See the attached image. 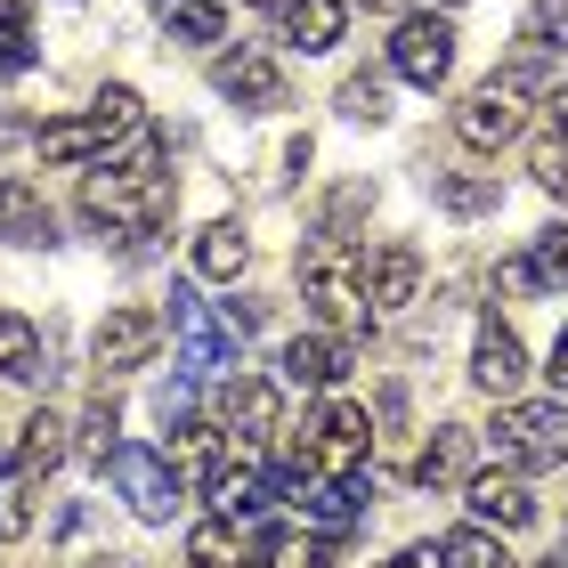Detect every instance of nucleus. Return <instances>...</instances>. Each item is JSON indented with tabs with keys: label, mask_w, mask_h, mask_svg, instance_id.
I'll list each match as a JSON object with an SVG mask.
<instances>
[{
	"label": "nucleus",
	"mask_w": 568,
	"mask_h": 568,
	"mask_svg": "<svg viewBox=\"0 0 568 568\" xmlns=\"http://www.w3.org/2000/svg\"><path fill=\"white\" fill-rule=\"evenodd\" d=\"M487 447H496L504 471H560L568 463V406L560 398H504Z\"/></svg>",
	"instance_id": "39448f33"
},
{
	"label": "nucleus",
	"mask_w": 568,
	"mask_h": 568,
	"mask_svg": "<svg viewBox=\"0 0 568 568\" xmlns=\"http://www.w3.org/2000/svg\"><path fill=\"white\" fill-rule=\"evenodd\" d=\"M114 430H122V423H114V406H106V398H98V406H90V415H82V463H90V471H106V455L122 447V438H114Z\"/></svg>",
	"instance_id": "72a5a7b5"
},
{
	"label": "nucleus",
	"mask_w": 568,
	"mask_h": 568,
	"mask_svg": "<svg viewBox=\"0 0 568 568\" xmlns=\"http://www.w3.org/2000/svg\"><path fill=\"white\" fill-rule=\"evenodd\" d=\"M342 114H349V122H382V114H390L382 73H349V82H342Z\"/></svg>",
	"instance_id": "473e14b6"
},
{
	"label": "nucleus",
	"mask_w": 568,
	"mask_h": 568,
	"mask_svg": "<svg viewBox=\"0 0 568 568\" xmlns=\"http://www.w3.org/2000/svg\"><path fill=\"white\" fill-rule=\"evenodd\" d=\"M24 139H33V131H24V122H17L9 106H0V154H9V146H24Z\"/></svg>",
	"instance_id": "58836bf2"
},
{
	"label": "nucleus",
	"mask_w": 568,
	"mask_h": 568,
	"mask_svg": "<svg viewBox=\"0 0 568 568\" xmlns=\"http://www.w3.org/2000/svg\"><path fill=\"white\" fill-rule=\"evenodd\" d=\"M244 261H252V236H244L236 220H212V227L195 236V276H212V284H236V276H244Z\"/></svg>",
	"instance_id": "412c9836"
},
{
	"label": "nucleus",
	"mask_w": 568,
	"mask_h": 568,
	"mask_svg": "<svg viewBox=\"0 0 568 568\" xmlns=\"http://www.w3.org/2000/svg\"><path fill=\"white\" fill-rule=\"evenodd\" d=\"M24 528H33V479L17 463H0V545H17Z\"/></svg>",
	"instance_id": "7c9ffc66"
},
{
	"label": "nucleus",
	"mask_w": 568,
	"mask_h": 568,
	"mask_svg": "<svg viewBox=\"0 0 568 568\" xmlns=\"http://www.w3.org/2000/svg\"><path fill=\"white\" fill-rule=\"evenodd\" d=\"M58 463H65V423H58V415H33V423H24V438H17V471H24V479H49Z\"/></svg>",
	"instance_id": "b1692460"
},
{
	"label": "nucleus",
	"mask_w": 568,
	"mask_h": 568,
	"mask_svg": "<svg viewBox=\"0 0 568 568\" xmlns=\"http://www.w3.org/2000/svg\"><path fill=\"white\" fill-rule=\"evenodd\" d=\"M528 171H536V187H545V195H560V203H568V139H536Z\"/></svg>",
	"instance_id": "c9c22d12"
},
{
	"label": "nucleus",
	"mask_w": 568,
	"mask_h": 568,
	"mask_svg": "<svg viewBox=\"0 0 568 568\" xmlns=\"http://www.w3.org/2000/svg\"><path fill=\"white\" fill-rule=\"evenodd\" d=\"M528 98H545V58H511L504 73H487V82L455 106V131H463V146H504L511 131L528 122Z\"/></svg>",
	"instance_id": "7ed1b4c3"
},
{
	"label": "nucleus",
	"mask_w": 568,
	"mask_h": 568,
	"mask_svg": "<svg viewBox=\"0 0 568 568\" xmlns=\"http://www.w3.org/2000/svg\"><path fill=\"white\" fill-rule=\"evenodd\" d=\"M390 73L415 82V90H438L455 73V24L447 17H406L390 33Z\"/></svg>",
	"instance_id": "1a4fd4ad"
},
{
	"label": "nucleus",
	"mask_w": 568,
	"mask_h": 568,
	"mask_svg": "<svg viewBox=\"0 0 568 568\" xmlns=\"http://www.w3.org/2000/svg\"><path fill=\"white\" fill-rule=\"evenodd\" d=\"M187 560H195V568H244V545H236V520H220V511H212V520H203V528L187 536Z\"/></svg>",
	"instance_id": "c756f323"
},
{
	"label": "nucleus",
	"mask_w": 568,
	"mask_h": 568,
	"mask_svg": "<svg viewBox=\"0 0 568 568\" xmlns=\"http://www.w3.org/2000/svg\"><path fill=\"white\" fill-rule=\"evenodd\" d=\"M545 374H552V390H568V325H560V342H552V366H545Z\"/></svg>",
	"instance_id": "4c0bfd02"
},
{
	"label": "nucleus",
	"mask_w": 568,
	"mask_h": 568,
	"mask_svg": "<svg viewBox=\"0 0 568 568\" xmlns=\"http://www.w3.org/2000/svg\"><path fill=\"white\" fill-rule=\"evenodd\" d=\"M268 9H284V0H268Z\"/></svg>",
	"instance_id": "79ce46f5"
},
{
	"label": "nucleus",
	"mask_w": 568,
	"mask_h": 568,
	"mask_svg": "<svg viewBox=\"0 0 568 568\" xmlns=\"http://www.w3.org/2000/svg\"><path fill=\"white\" fill-rule=\"evenodd\" d=\"M415 479H423V487H455V479H471V430H463V423H438V438L415 455Z\"/></svg>",
	"instance_id": "4be33fe9"
},
{
	"label": "nucleus",
	"mask_w": 568,
	"mask_h": 568,
	"mask_svg": "<svg viewBox=\"0 0 568 568\" xmlns=\"http://www.w3.org/2000/svg\"><path fill=\"white\" fill-rule=\"evenodd\" d=\"M438 203H447L455 220H479V212H496V179L487 171H447L438 179Z\"/></svg>",
	"instance_id": "c85d7f7f"
},
{
	"label": "nucleus",
	"mask_w": 568,
	"mask_h": 568,
	"mask_svg": "<svg viewBox=\"0 0 568 568\" xmlns=\"http://www.w3.org/2000/svg\"><path fill=\"white\" fill-rule=\"evenodd\" d=\"M212 90L227 98V106H244V114H268V106H284V65L268 58V49H227V58L212 65Z\"/></svg>",
	"instance_id": "9d476101"
},
{
	"label": "nucleus",
	"mask_w": 568,
	"mask_h": 568,
	"mask_svg": "<svg viewBox=\"0 0 568 568\" xmlns=\"http://www.w3.org/2000/svg\"><path fill=\"white\" fill-rule=\"evenodd\" d=\"M171 471H179V487H212V479L227 471V430H212V423H179Z\"/></svg>",
	"instance_id": "6ab92c4d"
},
{
	"label": "nucleus",
	"mask_w": 568,
	"mask_h": 568,
	"mask_svg": "<svg viewBox=\"0 0 568 568\" xmlns=\"http://www.w3.org/2000/svg\"><path fill=\"white\" fill-rule=\"evenodd\" d=\"M139 90H98V106L90 114H65V122H41V131H33V146H41V163H106V154L122 146V139H131L139 131Z\"/></svg>",
	"instance_id": "20e7f679"
},
{
	"label": "nucleus",
	"mask_w": 568,
	"mask_h": 568,
	"mask_svg": "<svg viewBox=\"0 0 568 568\" xmlns=\"http://www.w3.org/2000/svg\"><path fill=\"white\" fill-rule=\"evenodd\" d=\"M220 423H227V438H244V447H268V438L284 430V390L261 382V374H236L220 390Z\"/></svg>",
	"instance_id": "f8f14e48"
},
{
	"label": "nucleus",
	"mask_w": 568,
	"mask_h": 568,
	"mask_svg": "<svg viewBox=\"0 0 568 568\" xmlns=\"http://www.w3.org/2000/svg\"><path fill=\"white\" fill-rule=\"evenodd\" d=\"M349 33V0H284V41H301L308 58H325Z\"/></svg>",
	"instance_id": "aec40b11"
},
{
	"label": "nucleus",
	"mask_w": 568,
	"mask_h": 568,
	"mask_svg": "<svg viewBox=\"0 0 568 568\" xmlns=\"http://www.w3.org/2000/svg\"><path fill=\"white\" fill-rule=\"evenodd\" d=\"M438 560H447V568H511V552H504V536L496 528H455L447 536V545H438Z\"/></svg>",
	"instance_id": "a878e982"
},
{
	"label": "nucleus",
	"mask_w": 568,
	"mask_h": 568,
	"mask_svg": "<svg viewBox=\"0 0 568 568\" xmlns=\"http://www.w3.org/2000/svg\"><path fill=\"white\" fill-rule=\"evenodd\" d=\"M0 374H41V342H33V325L9 317V308H0Z\"/></svg>",
	"instance_id": "2f4dec72"
},
{
	"label": "nucleus",
	"mask_w": 568,
	"mask_h": 568,
	"mask_svg": "<svg viewBox=\"0 0 568 568\" xmlns=\"http://www.w3.org/2000/svg\"><path fill=\"white\" fill-rule=\"evenodd\" d=\"M301 511V528H317V536H333V545H342V536L366 520V496H357V479H317V471H301L293 479V496H284Z\"/></svg>",
	"instance_id": "9b49d317"
},
{
	"label": "nucleus",
	"mask_w": 568,
	"mask_h": 568,
	"mask_svg": "<svg viewBox=\"0 0 568 568\" xmlns=\"http://www.w3.org/2000/svg\"><path fill=\"white\" fill-rule=\"evenodd\" d=\"M366 455H374V423H366V406H357V398H325L317 415H308V430H301V471L357 479V471H366Z\"/></svg>",
	"instance_id": "423d86ee"
},
{
	"label": "nucleus",
	"mask_w": 568,
	"mask_h": 568,
	"mask_svg": "<svg viewBox=\"0 0 568 568\" xmlns=\"http://www.w3.org/2000/svg\"><path fill=\"white\" fill-rule=\"evenodd\" d=\"M41 49H33V9L24 0H0V73H24Z\"/></svg>",
	"instance_id": "cd10ccee"
},
{
	"label": "nucleus",
	"mask_w": 568,
	"mask_h": 568,
	"mask_svg": "<svg viewBox=\"0 0 568 568\" xmlns=\"http://www.w3.org/2000/svg\"><path fill=\"white\" fill-rule=\"evenodd\" d=\"M545 139H568V90H552V131Z\"/></svg>",
	"instance_id": "ea45409f"
},
{
	"label": "nucleus",
	"mask_w": 568,
	"mask_h": 568,
	"mask_svg": "<svg viewBox=\"0 0 568 568\" xmlns=\"http://www.w3.org/2000/svg\"><path fill=\"white\" fill-rule=\"evenodd\" d=\"M171 325H179V374L187 382H212L220 366H236L244 333L227 317H212V301H195L187 284H171Z\"/></svg>",
	"instance_id": "0eeeda50"
},
{
	"label": "nucleus",
	"mask_w": 568,
	"mask_h": 568,
	"mask_svg": "<svg viewBox=\"0 0 568 568\" xmlns=\"http://www.w3.org/2000/svg\"><path fill=\"white\" fill-rule=\"evenodd\" d=\"M276 366H284L293 390H333V382L349 374V333H293Z\"/></svg>",
	"instance_id": "dca6fc26"
},
{
	"label": "nucleus",
	"mask_w": 568,
	"mask_h": 568,
	"mask_svg": "<svg viewBox=\"0 0 568 568\" xmlns=\"http://www.w3.org/2000/svg\"><path fill=\"white\" fill-rule=\"evenodd\" d=\"M58 236V220H49V203L33 179H0V244H49Z\"/></svg>",
	"instance_id": "a211bd4d"
},
{
	"label": "nucleus",
	"mask_w": 568,
	"mask_h": 568,
	"mask_svg": "<svg viewBox=\"0 0 568 568\" xmlns=\"http://www.w3.org/2000/svg\"><path fill=\"white\" fill-rule=\"evenodd\" d=\"M301 293L317 301V317L333 333H366L374 308H366V252H357L349 236H317L301 252Z\"/></svg>",
	"instance_id": "f257e3e1"
},
{
	"label": "nucleus",
	"mask_w": 568,
	"mask_h": 568,
	"mask_svg": "<svg viewBox=\"0 0 568 568\" xmlns=\"http://www.w3.org/2000/svg\"><path fill=\"white\" fill-rule=\"evenodd\" d=\"M106 471H114V496L131 504V520H146V528L179 520V504H187V487H179L171 455H154V447H114Z\"/></svg>",
	"instance_id": "6e6552de"
},
{
	"label": "nucleus",
	"mask_w": 568,
	"mask_h": 568,
	"mask_svg": "<svg viewBox=\"0 0 568 568\" xmlns=\"http://www.w3.org/2000/svg\"><path fill=\"white\" fill-rule=\"evenodd\" d=\"M520 268H528L536 293H568V227H545V236L520 252Z\"/></svg>",
	"instance_id": "393cba45"
},
{
	"label": "nucleus",
	"mask_w": 568,
	"mask_h": 568,
	"mask_svg": "<svg viewBox=\"0 0 568 568\" xmlns=\"http://www.w3.org/2000/svg\"><path fill=\"white\" fill-rule=\"evenodd\" d=\"M415 301H423V261L406 244L374 252V261H366V308H374V317H406Z\"/></svg>",
	"instance_id": "f3484780"
},
{
	"label": "nucleus",
	"mask_w": 568,
	"mask_h": 568,
	"mask_svg": "<svg viewBox=\"0 0 568 568\" xmlns=\"http://www.w3.org/2000/svg\"><path fill=\"white\" fill-rule=\"evenodd\" d=\"M463 504H471L479 528H528L536 520V496H528L520 471H471L463 479Z\"/></svg>",
	"instance_id": "2eb2a0df"
},
{
	"label": "nucleus",
	"mask_w": 568,
	"mask_h": 568,
	"mask_svg": "<svg viewBox=\"0 0 568 568\" xmlns=\"http://www.w3.org/2000/svg\"><path fill=\"white\" fill-rule=\"evenodd\" d=\"M154 24H163L171 41H220L227 9H220V0H154Z\"/></svg>",
	"instance_id": "5701e85b"
},
{
	"label": "nucleus",
	"mask_w": 568,
	"mask_h": 568,
	"mask_svg": "<svg viewBox=\"0 0 568 568\" xmlns=\"http://www.w3.org/2000/svg\"><path fill=\"white\" fill-rule=\"evenodd\" d=\"M261 568H333V536H301V528H268Z\"/></svg>",
	"instance_id": "bb28decb"
},
{
	"label": "nucleus",
	"mask_w": 568,
	"mask_h": 568,
	"mask_svg": "<svg viewBox=\"0 0 568 568\" xmlns=\"http://www.w3.org/2000/svg\"><path fill=\"white\" fill-rule=\"evenodd\" d=\"M171 212V179L163 171H131V163H98L82 171V220L114 227V236H146Z\"/></svg>",
	"instance_id": "f03ea898"
},
{
	"label": "nucleus",
	"mask_w": 568,
	"mask_h": 568,
	"mask_svg": "<svg viewBox=\"0 0 568 568\" xmlns=\"http://www.w3.org/2000/svg\"><path fill=\"white\" fill-rule=\"evenodd\" d=\"M520 41H536V49H568V0H536L528 24H520Z\"/></svg>",
	"instance_id": "f704fd0d"
},
{
	"label": "nucleus",
	"mask_w": 568,
	"mask_h": 568,
	"mask_svg": "<svg viewBox=\"0 0 568 568\" xmlns=\"http://www.w3.org/2000/svg\"><path fill=\"white\" fill-rule=\"evenodd\" d=\"M154 349H163V317H154V308H114V317L90 333L98 374H131V366H146Z\"/></svg>",
	"instance_id": "ddd939ff"
},
{
	"label": "nucleus",
	"mask_w": 568,
	"mask_h": 568,
	"mask_svg": "<svg viewBox=\"0 0 568 568\" xmlns=\"http://www.w3.org/2000/svg\"><path fill=\"white\" fill-rule=\"evenodd\" d=\"M382 568H447V560H438V545H406V552H390Z\"/></svg>",
	"instance_id": "e433bc0d"
},
{
	"label": "nucleus",
	"mask_w": 568,
	"mask_h": 568,
	"mask_svg": "<svg viewBox=\"0 0 568 568\" xmlns=\"http://www.w3.org/2000/svg\"><path fill=\"white\" fill-rule=\"evenodd\" d=\"M471 382L479 390H496L511 398L528 382V349H520V333H511L504 317H479V342H471Z\"/></svg>",
	"instance_id": "4468645a"
},
{
	"label": "nucleus",
	"mask_w": 568,
	"mask_h": 568,
	"mask_svg": "<svg viewBox=\"0 0 568 568\" xmlns=\"http://www.w3.org/2000/svg\"><path fill=\"white\" fill-rule=\"evenodd\" d=\"M545 568H568V552H552V560H545Z\"/></svg>",
	"instance_id": "a19ab883"
}]
</instances>
